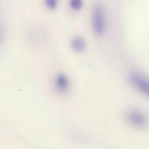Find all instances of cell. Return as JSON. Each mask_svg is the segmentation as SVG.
<instances>
[{"label":"cell","instance_id":"8992f818","mask_svg":"<svg viewBox=\"0 0 149 149\" xmlns=\"http://www.w3.org/2000/svg\"><path fill=\"white\" fill-rule=\"evenodd\" d=\"M70 3L72 7L75 9H79L82 4V1L81 0H71Z\"/></svg>","mask_w":149,"mask_h":149},{"label":"cell","instance_id":"7a4b0ae2","mask_svg":"<svg viewBox=\"0 0 149 149\" xmlns=\"http://www.w3.org/2000/svg\"><path fill=\"white\" fill-rule=\"evenodd\" d=\"M93 23L95 31L98 34L102 33L105 27V17L102 7L97 5L94 7L93 14Z\"/></svg>","mask_w":149,"mask_h":149},{"label":"cell","instance_id":"6da1fadb","mask_svg":"<svg viewBox=\"0 0 149 149\" xmlns=\"http://www.w3.org/2000/svg\"><path fill=\"white\" fill-rule=\"evenodd\" d=\"M130 82L137 90L149 97V80L137 72L130 73L128 76Z\"/></svg>","mask_w":149,"mask_h":149},{"label":"cell","instance_id":"5b68a950","mask_svg":"<svg viewBox=\"0 0 149 149\" xmlns=\"http://www.w3.org/2000/svg\"><path fill=\"white\" fill-rule=\"evenodd\" d=\"M56 85L58 89L62 92H66L68 88V80L65 76L60 74L57 76L56 81Z\"/></svg>","mask_w":149,"mask_h":149},{"label":"cell","instance_id":"52a82bcc","mask_svg":"<svg viewBox=\"0 0 149 149\" xmlns=\"http://www.w3.org/2000/svg\"><path fill=\"white\" fill-rule=\"evenodd\" d=\"M45 3L48 6L51 8H54L57 4L56 0H46Z\"/></svg>","mask_w":149,"mask_h":149},{"label":"cell","instance_id":"277c9868","mask_svg":"<svg viewBox=\"0 0 149 149\" xmlns=\"http://www.w3.org/2000/svg\"><path fill=\"white\" fill-rule=\"evenodd\" d=\"M71 45L74 50L77 52H81L85 49L86 42L83 38L77 36L74 38L72 39Z\"/></svg>","mask_w":149,"mask_h":149},{"label":"cell","instance_id":"3957f363","mask_svg":"<svg viewBox=\"0 0 149 149\" xmlns=\"http://www.w3.org/2000/svg\"><path fill=\"white\" fill-rule=\"evenodd\" d=\"M129 122L133 125L138 127H142L146 125V119L144 115L137 111H131L127 115Z\"/></svg>","mask_w":149,"mask_h":149}]
</instances>
